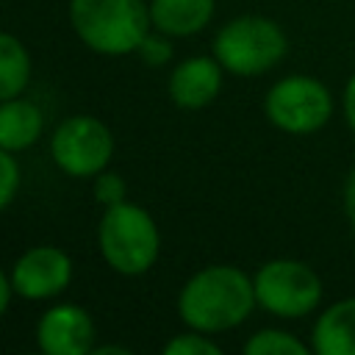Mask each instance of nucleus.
Instances as JSON below:
<instances>
[{
  "instance_id": "11",
  "label": "nucleus",
  "mask_w": 355,
  "mask_h": 355,
  "mask_svg": "<svg viewBox=\"0 0 355 355\" xmlns=\"http://www.w3.org/2000/svg\"><path fill=\"white\" fill-rule=\"evenodd\" d=\"M313 352L355 355V297L322 311L313 324Z\"/></svg>"
},
{
  "instance_id": "3",
  "label": "nucleus",
  "mask_w": 355,
  "mask_h": 355,
  "mask_svg": "<svg viewBox=\"0 0 355 355\" xmlns=\"http://www.w3.org/2000/svg\"><path fill=\"white\" fill-rule=\"evenodd\" d=\"M158 227L153 216L130 202L108 205L100 222L103 258L122 275H141L158 258Z\"/></svg>"
},
{
  "instance_id": "5",
  "label": "nucleus",
  "mask_w": 355,
  "mask_h": 355,
  "mask_svg": "<svg viewBox=\"0 0 355 355\" xmlns=\"http://www.w3.org/2000/svg\"><path fill=\"white\" fill-rule=\"evenodd\" d=\"M255 300L269 313L283 319H297L311 313L322 300V280L319 275L302 261H269L258 269L255 280Z\"/></svg>"
},
{
  "instance_id": "20",
  "label": "nucleus",
  "mask_w": 355,
  "mask_h": 355,
  "mask_svg": "<svg viewBox=\"0 0 355 355\" xmlns=\"http://www.w3.org/2000/svg\"><path fill=\"white\" fill-rule=\"evenodd\" d=\"M344 114H347V122H349V128L355 133V75L349 78V83L344 89Z\"/></svg>"
},
{
  "instance_id": "10",
  "label": "nucleus",
  "mask_w": 355,
  "mask_h": 355,
  "mask_svg": "<svg viewBox=\"0 0 355 355\" xmlns=\"http://www.w3.org/2000/svg\"><path fill=\"white\" fill-rule=\"evenodd\" d=\"M222 86V64L205 55L186 58L169 75V97L180 108H202L208 105Z\"/></svg>"
},
{
  "instance_id": "6",
  "label": "nucleus",
  "mask_w": 355,
  "mask_h": 355,
  "mask_svg": "<svg viewBox=\"0 0 355 355\" xmlns=\"http://www.w3.org/2000/svg\"><path fill=\"white\" fill-rule=\"evenodd\" d=\"M266 116L286 133H313L319 130L330 114L333 100L324 83L308 75H291L277 80L266 94Z\"/></svg>"
},
{
  "instance_id": "18",
  "label": "nucleus",
  "mask_w": 355,
  "mask_h": 355,
  "mask_svg": "<svg viewBox=\"0 0 355 355\" xmlns=\"http://www.w3.org/2000/svg\"><path fill=\"white\" fill-rule=\"evenodd\" d=\"M125 180L116 175V172H100L97 180H94V197L108 208V205H116V202H125Z\"/></svg>"
},
{
  "instance_id": "1",
  "label": "nucleus",
  "mask_w": 355,
  "mask_h": 355,
  "mask_svg": "<svg viewBox=\"0 0 355 355\" xmlns=\"http://www.w3.org/2000/svg\"><path fill=\"white\" fill-rule=\"evenodd\" d=\"M252 280L236 266H208L180 291V319L200 333H219L241 324L255 305Z\"/></svg>"
},
{
  "instance_id": "4",
  "label": "nucleus",
  "mask_w": 355,
  "mask_h": 355,
  "mask_svg": "<svg viewBox=\"0 0 355 355\" xmlns=\"http://www.w3.org/2000/svg\"><path fill=\"white\" fill-rule=\"evenodd\" d=\"M286 33L266 17H239L214 42L216 61L233 75H261L286 55Z\"/></svg>"
},
{
  "instance_id": "12",
  "label": "nucleus",
  "mask_w": 355,
  "mask_h": 355,
  "mask_svg": "<svg viewBox=\"0 0 355 355\" xmlns=\"http://www.w3.org/2000/svg\"><path fill=\"white\" fill-rule=\"evenodd\" d=\"M214 0H153L150 19L166 36H191L208 25Z\"/></svg>"
},
{
  "instance_id": "19",
  "label": "nucleus",
  "mask_w": 355,
  "mask_h": 355,
  "mask_svg": "<svg viewBox=\"0 0 355 355\" xmlns=\"http://www.w3.org/2000/svg\"><path fill=\"white\" fill-rule=\"evenodd\" d=\"M139 55H141L150 67H161V64H166V61L172 58V44H169L164 36L147 33V36L141 39V44H139Z\"/></svg>"
},
{
  "instance_id": "7",
  "label": "nucleus",
  "mask_w": 355,
  "mask_h": 355,
  "mask_svg": "<svg viewBox=\"0 0 355 355\" xmlns=\"http://www.w3.org/2000/svg\"><path fill=\"white\" fill-rule=\"evenodd\" d=\"M55 164L72 178L100 175L114 153L111 130L94 116H72L58 125L50 141Z\"/></svg>"
},
{
  "instance_id": "13",
  "label": "nucleus",
  "mask_w": 355,
  "mask_h": 355,
  "mask_svg": "<svg viewBox=\"0 0 355 355\" xmlns=\"http://www.w3.org/2000/svg\"><path fill=\"white\" fill-rule=\"evenodd\" d=\"M42 133V111L31 100H3L0 103V147L14 153L31 147Z\"/></svg>"
},
{
  "instance_id": "2",
  "label": "nucleus",
  "mask_w": 355,
  "mask_h": 355,
  "mask_svg": "<svg viewBox=\"0 0 355 355\" xmlns=\"http://www.w3.org/2000/svg\"><path fill=\"white\" fill-rule=\"evenodd\" d=\"M69 19L80 42L105 55L139 50L153 22L141 0H72Z\"/></svg>"
},
{
  "instance_id": "16",
  "label": "nucleus",
  "mask_w": 355,
  "mask_h": 355,
  "mask_svg": "<svg viewBox=\"0 0 355 355\" xmlns=\"http://www.w3.org/2000/svg\"><path fill=\"white\" fill-rule=\"evenodd\" d=\"M164 355H219V347L197 333L178 336L164 347Z\"/></svg>"
},
{
  "instance_id": "22",
  "label": "nucleus",
  "mask_w": 355,
  "mask_h": 355,
  "mask_svg": "<svg viewBox=\"0 0 355 355\" xmlns=\"http://www.w3.org/2000/svg\"><path fill=\"white\" fill-rule=\"evenodd\" d=\"M11 288H14V286H8V280H6V275L0 272V316H3V311H6V305H8V297H11Z\"/></svg>"
},
{
  "instance_id": "23",
  "label": "nucleus",
  "mask_w": 355,
  "mask_h": 355,
  "mask_svg": "<svg viewBox=\"0 0 355 355\" xmlns=\"http://www.w3.org/2000/svg\"><path fill=\"white\" fill-rule=\"evenodd\" d=\"M94 355H128V349L125 347H108L105 344V347H97Z\"/></svg>"
},
{
  "instance_id": "17",
  "label": "nucleus",
  "mask_w": 355,
  "mask_h": 355,
  "mask_svg": "<svg viewBox=\"0 0 355 355\" xmlns=\"http://www.w3.org/2000/svg\"><path fill=\"white\" fill-rule=\"evenodd\" d=\"M17 189H19V166L8 155V150L0 147V211L14 200Z\"/></svg>"
},
{
  "instance_id": "8",
  "label": "nucleus",
  "mask_w": 355,
  "mask_h": 355,
  "mask_svg": "<svg viewBox=\"0 0 355 355\" xmlns=\"http://www.w3.org/2000/svg\"><path fill=\"white\" fill-rule=\"evenodd\" d=\"M72 277V261L58 247H33L28 250L11 272V286L19 297L44 300L67 288Z\"/></svg>"
},
{
  "instance_id": "9",
  "label": "nucleus",
  "mask_w": 355,
  "mask_h": 355,
  "mask_svg": "<svg viewBox=\"0 0 355 355\" xmlns=\"http://www.w3.org/2000/svg\"><path fill=\"white\" fill-rule=\"evenodd\" d=\"M36 341L39 349L47 355H83L92 349L94 324L83 308L58 305L39 319Z\"/></svg>"
},
{
  "instance_id": "14",
  "label": "nucleus",
  "mask_w": 355,
  "mask_h": 355,
  "mask_svg": "<svg viewBox=\"0 0 355 355\" xmlns=\"http://www.w3.org/2000/svg\"><path fill=\"white\" fill-rule=\"evenodd\" d=\"M31 78V58L19 39L0 33V103L19 97Z\"/></svg>"
},
{
  "instance_id": "15",
  "label": "nucleus",
  "mask_w": 355,
  "mask_h": 355,
  "mask_svg": "<svg viewBox=\"0 0 355 355\" xmlns=\"http://www.w3.org/2000/svg\"><path fill=\"white\" fill-rule=\"evenodd\" d=\"M244 352L247 355H308V347L283 330H261L244 344Z\"/></svg>"
},
{
  "instance_id": "21",
  "label": "nucleus",
  "mask_w": 355,
  "mask_h": 355,
  "mask_svg": "<svg viewBox=\"0 0 355 355\" xmlns=\"http://www.w3.org/2000/svg\"><path fill=\"white\" fill-rule=\"evenodd\" d=\"M344 208H347L349 222L355 225V166H352V172L347 178V183H344Z\"/></svg>"
}]
</instances>
